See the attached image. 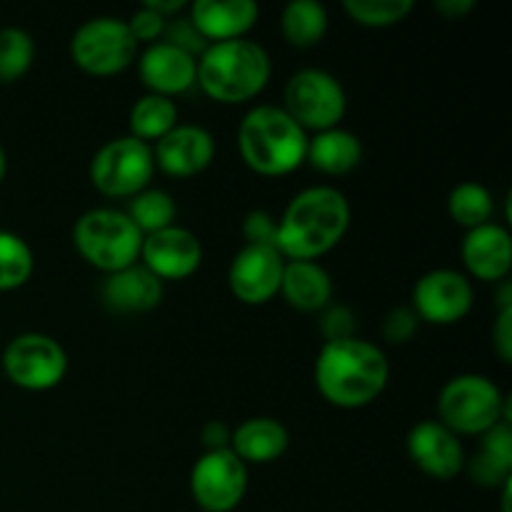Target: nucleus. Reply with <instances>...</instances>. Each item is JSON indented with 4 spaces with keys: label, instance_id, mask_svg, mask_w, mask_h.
<instances>
[{
    "label": "nucleus",
    "instance_id": "nucleus-9",
    "mask_svg": "<svg viewBox=\"0 0 512 512\" xmlns=\"http://www.w3.org/2000/svg\"><path fill=\"white\" fill-rule=\"evenodd\" d=\"M153 173V148L133 135L105 143L90 163V180L105 198H133L148 188Z\"/></svg>",
    "mask_w": 512,
    "mask_h": 512
},
{
    "label": "nucleus",
    "instance_id": "nucleus-13",
    "mask_svg": "<svg viewBox=\"0 0 512 512\" xmlns=\"http://www.w3.org/2000/svg\"><path fill=\"white\" fill-rule=\"evenodd\" d=\"M285 258L278 248L245 245L228 270V285L245 305H265L280 293Z\"/></svg>",
    "mask_w": 512,
    "mask_h": 512
},
{
    "label": "nucleus",
    "instance_id": "nucleus-7",
    "mask_svg": "<svg viewBox=\"0 0 512 512\" xmlns=\"http://www.w3.org/2000/svg\"><path fill=\"white\" fill-rule=\"evenodd\" d=\"M70 58L83 73L93 78H110L138 60V43L123 18L85 20L70 40Z\"/></svg>",
    "mask_w": 512,
    "mask_h": 512
},
{
    "label": "nucleus",
    "instance_id": "nucleus-18",
    "mask_svg": "<svg viewBox=\"0 0 512 512\" xmlns=\"http://www.w3.org/2000/svg\"><path fill=\"white\" fill-rule=\"evenodd\" d=\"M463 265L473 278L483 283H503L512 270V240L508 228L498 223L480 225L465 233Z\"/></svg>",
    "mask_w": 512,
    "mask_h": 512
},
{
    "label": "nucleus",
    "instance_id": "nucleus-3",
    "mask_svg": "<svg viewBox=\"0 0 512 512\" xmlns=\"http://www.w3.org/2000/svg\"><path fill=\"white\" fill-rule=\"evenodd\" d=\"M310 135L280 105L248 110L238 128L243 163L265 178L290 175L305 163Z\"/></svg>",
    "mask_w": 512,
    "mask_h": 512
},
{
    "label": "nucleus",
    "instance_id": "nucleus-41",
    "mask_svg": "<svg viewBox=\"0 0 512 512\" xmlns=\"http://www.w3.org/2000/svg\"><path fill=\"white\" fill-rule=\"evenodd\" d=\"M503 488V512H510V495H512V478L508 480L505 485H500Z\"/></svg>",
    "mask_w": 512,
    "mask_h": 512
},
{
    "label": "nucleus",
    "instance_id": "nucleus-19",
    "mask_svg": "<svg viewBox=\"0 0 512 512\" xmlns=\"http://www.w3.org/2000/svg\"><path fill=\"white\" fill-rule=\"evenodd\" d=\"M163 280L155 278L143 263L110 273L100 288V300L110 313L140 315L150 313L163 300Z\"/></svg>",
    "mask_w": 512,
    "mask_h": 512
},
{
    "label": "nucleus",
    "instance_id": "nucleus-14",
    "mask_svg": "<svg viewBox=\"0 0 512 512\" xmlns=\"http://www.w3.org/2000/svg\"><path fill=\"white\" fill-rule=\"evenodd\" d=\"M410 460L420 473L435 480H453L465 468V450L458 435L440 420H420L405 438Z\"/></svg>",
    "mask_w": 512,
    "mask_h": 512
},
{
    "label": "nucleus",
    "instance_id": "nucleus-31",
    "mask_svg": "<svg viewBox=\"0 0 512 512\" xmlns=\"http://www.w3.org/2000/svg\"><path fill=\"white\" fill-rule=\"evenodd\" d=\"M35 60V43L23 28L0 30V83H15L30 70Z\"/></svg>",
    "mask_w": 512,
    "mask_h": 512
},
{
    "label": "nucleus",
    "instance_id": "nucleus-26",
    "mask_svg": "<svg viewBox=\"0 0 512 512\" xmlns=\"http://www.w3.org/2000/svg\"><path fill=\"white\" fill-rule=\"evenodd\" d=\"M178 125V105L163 95H143L130 108V135L143 143H158Z\"/></svg>",
    "mask_w": 512,
    "mask_h": 512
},
{
    "label": "nucleus",
    "instance_id": "nucleus-38",
    "mask_svg": "<svg viewBox=\"0 0 512 512\" xmlns=\"http://www.w3.org/2000/svg\"><path fill=\"white\" fill-rule=\"evenodd\" d=\"M230 433H233V430H230L223 420H210V423H205L200 438H203L205 450H225L230 448Z\"/></svg>",
    "mask_w": 512,
    "mask_h": 512
},
{
    "label": "nucleus",
    "instance_id": "nucleus-15",
    "mask_svg": "<svg viewBox=\"0 0 512 512\" xmlns=\"http://www.w3.org/2000/svg\"><path fill=\"white\" fill-rule=\"evenodd\" d=\"M140 263L158 280H185L203 263V245L188 228L170 225L143 238Z\"/></svg>",
    "mask_w": 512,
    "mask_h": 512
},
{
    "label": "nucleus",
    "instance_id": "nucleus-16",
    "mask_svg": "<svg viewBox=\"0 0 512 512\" xmlns=\"http://www.w3.org/2000/svg\"><path fill=\"white\" fill-rule=\"evenodd\" d=\"M215 158V138L200 125H175L155 143L153 160L165 175L193 178L210 168Z\"/></svg>",
    "mask_w": 512,
    "mask_h": 512
},
{
    "label": "nucleus",
    "instance_id": "nucleus-37",
    "mask_svg": "<svg viewBox=\"0 0 512 512\" xmlns=\"http://www.w3.org/2000/svg\"><path fill=\"white\" fill-rule=\"evenodd\" d=\"M493 345L503 363H512V308L498 310L493 328Z\"/></svg>",
    "mask_w": 512,
    "mask_h": 512
},
{
    "label": "nucleus",
    "instance_id": "nucleus-36",
    "mask_svg": "<svg viewBox=\"0 0 512 512\" xmlns=\"http://www.w3.org/2000/svg\"><path fill=\"white\" fill-rule=\"evenodd\" d=\"M418 325H420V320H418V315L413 313V308H395L385 315L383 338L388 340V343L403 345V343H408L415 333H418Z\"/></svg>",
    "mask_w": 512,
    "mask_h": 512
},
{
    "label": "nucleus",
    "instance_id": "nucleus-39",
    "mask_svg": "<svg viewBox=\"0 0 512 512\" xmlns=\"http://www.w3.org/2000/svg\"><path fill=\"white\" fill-rule=\"evenodd\" d=\"M435 10H438L440 15H445L448 20H458L465 18L468 13H473L475 0H438V3H435Z\"/></svg>",
    "mask_w": 512,
    "mask_h": 512
},
{
    "label": "nucleus",
    "instance_id": "nucleus-5",
    "mask_svg": "<svg viewBox=\"0 0 512 512\" xmlns=\"http://www.w3.org/2000/svg\"><path fill=\"white\" fill-rule=\"evenodd\" d=\"M73 245L85 263L110 275L140 263L143 233L125 210L93 208L75 220Z\"/></svg>",
    "mask_w": 512,
    "mask_h": 512
},
{
    "label": "nucleus",
    "instance_id": "nucleus-2",
    "mask_svg": "<svg viewBox=\"0 0 512 512\" xmlns=\"http://www.w3.org/2000/svg\"><path fill=\"white\" fill-rule=\"evenodd\" d=\"M350 228V203L338 188L315 185L295 195L278 218L275 248L285 260H318Z\"/></svg>",
    "mask_w": 512,
    "mask_h": 512
},
{
    "label": "nucleus",
    "instance_id": "nucleus-10",
    "mask_svg": "<svg viewBox=\"0 0 512 512\" xmlns=\"http://www.w3.org/2000/svg\"><path fill=\"white\" fill-rule=\"evenodd\" d=\"M8 380L30 393H45L60 385L68 373V355L63 345L45 333H23L8 343L3 353Z\"/></svg>",
    "mask_w": 512,
    "mask_h": 512
},
{
    "label": "nucleus",
    "instance_id": "nucleus-6",
    "mask_svg": "<svg viewBox=\"0 0 512 512\" xmlns=\"http://www.w3.org/2000/svg\"><path fill=\"white\" fill-rule=\"evenodd\" d=\"M510 398L485 375H458L448 380L438 398V420L455 435L480 438L498 423L510 425Z\"/></svg>",
    "mask_w": 512,
    "mask_h": 512
},
{
    "label": "nucleus",
    "instance_id": "nucleus-23",
    "mask_svg": "<svg viewBox=\"0 0 512 512\" xmlns=\"http://www.w3.org/2000/svg\"><path fill=\"white\" fill-rule=\"evenodd\" d=\"M363 160V145L360 138L350 130L330 128L323 133H315L308 140V155L305 163L313 165L323 175H348Z\"/></svg>",
    "mask_w": 512,
    "mask_h": 512
},
{
    "label": "nucleus",
    "instance_id": "nucleus-20",
    "mask_svg": "<svg viewBox=\"0 0 512 512\" xmlns=\"http://www.w3.org/2000/svg\"><path fill=\"white\" fill-rule=\"evenodd\" d=\"M188 10L190 23L208 40V45L245 38L260 15L255 0H195Z\"/></svg>",
    "mask_w": 512,
    "mask_h": 512
},
{
    "label": "nucleus",
    "instance_id": "nucleus-29",
    "mask_svg": "<svg viewBox=\"0 0 512 512\" xmlns=\"http://www.w3.org/2000/svg\"><path fill=\"white\" fill-rule=\"evenodd\" d=\"M35 270V255L20 235L0 230V293L23 288Z\"/></svg>",
    "mask_w": 512,
    "mask_h": 512
},
{
    "label": "nucleus",
    "instance_id": "nucleus-17",
    "mask_svg": "<svg viewBox=\"0 0 512 512\" xmlns=\"http://www.w3.org/2000/svg\"><path fill=\"white\" fill-rule=\"evenodd\" d=\"M195 73H198V58L165 40L148 45L138 58V75L148 93L170 100L173 95H183L193 88Z\"/></svg>",
    "mask_w": 512,
    "mask_h": 512
},
{
    "label": "nucleus",
    "instance_id": "nucleus-1",
    "mask_svg": "<svg viewBox=\"0 0 512 512\" xmlns=\"http://www.w3.org/2000/svg\"><path fill=\"white\" fill-rule=\"evenodd\" d=\"M390 378V363L378 345L355 338L330 340L315 360V385L330 405L358 410L375 403Z\"/></svg>",
    "mask_w": 512,
    "mask_h": 512
},
{
    "label": "nucleus",
    "instance_id": "nucleus-4",
    "mask_svg": "<svg viewBox=\"0 0 512 512\" xmlns=\"http://www.w3.org/2000/svg\"><path fill=\"white\" fill-rule=\"evenodd\" d=\"M273 63L268 50L248 38L210 43L198 58L195 85L223 105H240L258 98L268 85Z\"/></svg>",
    "mask_w": 512,
    "mask_h": 512
},
{
    "label": "nucleus",
    "instance_id": "nucleus-40",
    "mask_svg": "<svg viewBox=\"0 0 512 512\" xmlns=\"http://www.w3.org/2000/svg\"><path fill=\"white\" fill-rule=\"evenodd\" d=\"M145 8H150L153 13H158L160 18L170 20L175 18L178 13H183L185 8H188V3L185 0H145Z\"/></svg>",
    "mask_w": 512,
    "mask_h": 512
},
{
    "label": "nucleus",
    "instance_id": "nucleus-32",
    "mask_svg": "<svg viewBox=\"0 0 512 512\" xmlns=\"http://www.w3.org/2000/svg\"><path fill=\"white\" fill-rule=\"evenodd\" d=\"M163 40H165V43L175 45V48L185 50V53H190L193 58H200V55L205 53V48H208V40H205L203 35L195 30V25L190 23V18L168 20V25H165Z\"/></svg>",
    "mask_w": 512,
    "mask_h": 512
},
{
    "label": "nucleus",
    "instance_id": "nucleus-8",
    "mask_svg": "<svg viewBox=\"0 0 512 512\" xmlns=\"http://www.w3.org/2000/svg\"><path fill=\"white\" fill-rule=\"evenodd\" d=\"M280 108L305 130V133H323L338 128L348 110L345 88L335 75L320 68L298 70L288 78L283 90Z\"/></svg>",
    "mask_w": 512,
    "mask_h": 512
},
{
    "label": "nucleus",
    "instance_id": "nucleus-22",
    "mask_svg": "<svg viewBox=\"0 0 512 512\" xmlns=\"http://www.w3.org/2000/svg\"><path fill=\"white\" fill-rule=\"evenodd\" d=\"M288 445V428L275 418H250L230 433V450L245 465L275 463L283 458Z\"/></svg>",
    "mask_w": 512,
    "mask_h": 512
},
{
    "label": "nucleus",
    "instance_id": "nucleus-34",
    "mask_svg": "<svg viewBox=\"0 0 512 512\" xmlns=\"http://www.w3.org/2000/svg\"><path fill=\"white\" fill-rule=\"evenodd\" d=\"M320 333H323L325 343L330 340H345L355 338V315L353 310L345 305H328L320 318Z\"/></svg>",
    "mask_w": 512,
    "mask_h": 512
},
{
    "label": "nucleus",
    "instance_id": "nucleus-11",
    "mask_svg": "<svg viewBox=\"0 0 512 512\" xmlns=\"http://www.w3.org/2000/svg\"><path fill=\"white\" fill-rule=\"evenodd\" d=\"M190 493L205 512H233L248 493V465L230 448L205 450L190 473Z\"/></svg>",
    "mask_w": 512,
    "mask_h": 512
},
{
    "label": "nucleus",
    "instance_id": "nucleus-24",
    "mask_svg": "<svg viewBox=\"0 0 512 512\" xmlns=\"http://www.w3.org/2000/svg\"><path fill=\"white\" fill-rule=\"evenodd\" d=\"M473 483L483 488H500L512 478V428L498 423L480 435V448L468 468Z\"/></svg>",
    "mask_w": 512,
    "mask_h": 512
},
{
    "label": "nucleus",
    "instance_id": "nucleus-33",
    "mask_svg": "<svg viewBox=\"0 0 512 512\" xmlns=\"http://www.w3.org/2000/svg\"><path fill=\"white\" fill-rule=\"evenodd\" d=\"M243 238L245 245H268L275 248L278 240V218L268 210H250L243 220Z\"/></svg>",
    "mask_w": 512,
    "mask_h": 512
},
{
    "label": "nucleus",
    "instance_id": "nucleus-21",
    "mask_svg": "<svg viewBox=\"0 0 512 512\" xmlns=\"http://www.w3.org/2000/svg\"><path fill=\"white\" fill-rule=\"evenodd\" d=\"M278 295L300 313H320L333 298V280L328 270L313 260H285Z\"/></svg>",
    "mask_w": 512,
    "mask_h": 512
},
{
    "label": "nucleus",
    "instance_id": "nucleus-35",
    "mask_svg": "<svg viewBox=\"0 0 512 512\" xmlns=\"http://www.w3.org/2000/svg\"><path fill=\"white\" fill-rule=\"evenodd\" d=\"M130 28V33H133L135 43H158V40H163V33H165V25H168V20L160 18L158 13H153L150 8H145V5H140L138 10L133 13V18L125 20Z\"/></svg>",
    "mask_w": 512,
    "mask_h": 512
},
{
    "label": "nucleus",
    "instance_id": "nucleus-25",
    "mask_svg": "<svg viewBox=\"0 0 512 512\" xmlns=\"http://www.w3.org/2000/svg\"><path fill=\"white\" fill-rule=\"evenodd\" d=\"M280 30H283L285 43L293 48H315L328 33V10L318 0H293L283 8Z\"/></svg>",
    "mask_w": 512,
    "mask_h": 512
},
{
    "label": "nucleus",
    "instance_id": "nucleus-30",
    "mask_svg": "<svg viewBox=\"0 0 512 512\" xmlns=\"http://www.w3.org/2000/svg\"><path fill=\"white\" fill-rule=\"evenodd\" d=\"M413 0H345L343 10L363 28H390L413 13Z\"/></svg>",
    "mask_w": 512,
    "mask_h": 512
},
{
    "label": "nucleus",
    "instance_id": "nucleus-42",
    "mask_svg": "<svg viewBox=\"0 0 512 512\" xmlns=\"http://www.w3.org/2000/svg\"><path fill=\"white\" fill-rule=\"evenodd\" d=\"M5 168H8V160H5V150L3 145H0V183H3L5 178Z\"/></svg>",
    "mask_w": 512,
    "mask_h": 512
},
{
    "label": "nucleus",
    "instance_id": "nucleus-27",
    "mask_svg": "<svg viewBox=\"0 0 512 512\" xmlns=\"http://www.w3.org/2000/svg\"><path fill=\"white\" fill-rule=\"evenodd\" d=\"M448 213L455 223L468 230L488 225L495 213L493 193L483 183L465 180V183L455 185L453 193L448 195Z\"/></svg>",
    "mask_w": 512,
    "mask_h": 512
},
{
    "label": "nucleus",
    "instance_id": "nucleus-28",
    "mask_svg": "<svg viewBox=\"0 0 512 512\" xmlns=\"http://www.w3.org/2000/svg\"><path fill=\"white\" fill-rule=\"evenodd\" d=\"M125 215L133 220V225L145 238V235L158 233V230L175 225L178 208H175V200L170 193H165V190L160 188H145L130 198Z\"/></svg>",
    "mask_w": 512,
    "mask_h": 512
},
{
    "label": "nucleus",
    "instance_id": "nucleus-12",
    "mask_svg": "<svg viewBox=\"0 0 512 512\" xmlns=\"http://www.w3.org/2000/svg\"><path fill=\"white\" fill-rule=\"evenodd\" d=\"M473 303V285L458 270H430L413 288V313L430 325L460 323L473 310Z\"/></svg>",
    "mask_w": 512,
    "mask_h": 512
}]
</instances>
